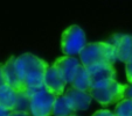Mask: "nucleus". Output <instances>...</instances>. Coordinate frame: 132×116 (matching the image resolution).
Listing matches in <instances>:
<instances>
[{"label":"nucleus","mask_w":132,"mask_h":116,"mask_svg":"<svg viewBox=\"0 0 132 116\" xmlns=\"http://www.w3.org/2000/svg\"><path fill=\"white\" fill-rule=\"evenodd\" d=\"M15 66L28 95L45 88V76L49 65L33 54L16 57Z\"/></svg>","instance_id":"obj_1"},{"label":"nucleus","mask_w":132,"mask_h":116,"mask_svg":"<svg viewBox=\"0 0 132 116\" xmlns=\"http://www.w3.org/2000/svg\"><path fill=\"white\" fill-rule=\"evenodd\" d=\"M117 60L115 48L108 42L88 43L80 54V62L84 67L96 64H111Z\"/></svg>","instance_id":"obj_2"},{"label":"nucleus","mask_w":132,"mask_h":116,"mask_svg":"<svg viewBox=\"0 0 132 116\" xmlns=\"http://www.w3.org/2000/svg\"><path fill=\"white\" fill-rule=\"evenodd\" d=\"M126 85H122L116 80L102 84L100 86L92 87L90 89L92 99H95L102 106H110L112 103H118L124 99V93Z\"/></svg>","instance_id":"obj_3"},{"label":"nucleus","mask_w":132,"mask_h":116,"mask_svg":"<svg viewBox=\"0 0 132 116\" xmlns=\"http://www.w3.org/2000/svg\"><path fill=\"white\" fill-rule=\"evenodd\" d=\"M87 45V37L81 27L72 25L68 27L61 36V49L65 56L74 57L80 55Z\"/></svg>","instance_id":"obj_4"},{"label":"nucleus","mask_w":132,"mask_h":116,"mask_svg":"<svg viewBox=\"0 0 132 116\" xmlns=\"http://www.w3.org/2000/svg\"><path fill=\"white\" fill-rule=\"evenodd\" d=\"M30 116H50L53 115V108L56 101L54 94L46 88L30 94Z\"/></svg>","instance_id":"obj_5"},{"label":"nucleus","mask_w":132,"mask_h":116,"mask_svg":"<svg viewBox=\"0 0 132 116\" xmlns=\"http://www.w3.org/2000/svg\"><path fill=\"white\" fill-rule=\"evenodd\" d=\"M115 48L117 60L125 64L132 62V35L130 34H115L106 41Z\"/></svg>","instance_id":"obj_6"},{"label":"nucleus","mask_w":132,"mask_h":116,"mask_svg":"<svg viewBox=\"0 0 132 116\" xmlns=\"http://www.w3.org/2000/svg\"><path fill=\"white\" fill-rule=\"evenodd\" d=\"M85 69L89 73L91 88L105 84L110 80H116L117 72H116L113 65L111 64H96L88 66Z\"/></svg>","instance_id":"obj_7"},{"label":"nucleus","mask_w":132,"mask_h":116,"mask_svg":"<svg viewBox=\"0 0 132 116\" xmlns=\"http://www.w3.org/2000/svg\"><path fill=\"white\" fill-rule=\"evenodd\" d=\"M53 66L60 72V74L62 76V78L65 80L67 84H71L72 79L75 78V76L77 73L78 69L82 66V64L75 57L63 56L59 57L57 59L55 60Z\"/></svg>","instance_id":"obj_8"},{"label":"nucleus","mask_w":132,"mask_h":116,"mask_svg":"<svg viewBox=\"0 0 132 116\" xmlns=\"http://www.w3.org/2000/svg\"><path fill=\"white\" fill-rule=\"evenodd\" d=\"M15 59L16 57L12 56L10 59L3 65V74H4V84L12 87L15 92H26V88L21 81L19 73L15 66Z\"/></svg>","instance_id":"obj_9"},{"label":"nucleus","mask_w":132,"mask_h":116,"mask_svg":"<svg viewBox=\"0 0 132 116\" xmlns=\"http://www.w3.org/2000/svg\"><path fill=\"white\" fill-rule=\"evenodd\" d=\"M65 80L54 66H49L45 76V88L55 96L63 95L65 91Z\"/></svg>","instance_id":"obj_10"},{"label":"nucleus","mask_w":132,"mask_h":116,"mask_svg":"<svg viewBox=\"0 0 132 116\" xmlns=\"http://www.w3.org/2000/svg\"><path fill=\"white\" fill-rule=\"evenodd\" d=\"M64 95L69 100L74 111L87 110L90 107V103H91L92 100V96L89 92L78 91V89L72 88V87H70V88H68L65 91Z\"/></svg>","instance_id":"obj_11"},{"label":"nucleus","mask_w":132,"mask_h":116,"mask_svg":"<svg viewBox=\"0 0 132 116\" xmlns=\"http://www.w3.org/2000/svg\"><path fill=\"white\" fill-rule=\"evenodd\" d=\"M16 94L18 92H15L8 85L6 84L1 85L0 86V106L10 111L14 110L15 101H16Z\"/></svg>","instance_id":"obj_12"},{"label":"nucleus","mask_w":132,"mask_h":116,"mask_svg":"<svg viewBox=\"0 0 132 116\" xmlns=\"http://www.w3.org/2000/svg\"><path fill=\"white\" fill-rule=\"evenodd\" d=\"M71 87L76 88L78 91H83V92H89L91 89V84H90V78H89V73H88L87 69L84 66H81L78 69L77 73L75 76V78L71 81Z\"/></svg>","instance_id":"obj_13"},{"label":"nucleus","mask_w":132,"mask_h":116,"mask_svg":"<svg viewBox=\"0 0 132 116\" xmlns=\"http://www.w3.org/2000/svg\"><path fill=\"white\" fill-rule=\"evenodd\" d=\"M74 109L70 104L69 100L65 98V95H61L56 98V101L53 108V115L54 116H70L74 115Z\"/></svg>","instance_id":"obj_14"},{"label":"nucleus","mask_w":132,"mask_h":116,"mask_svg":"<svg viewBox=\"0 0 132 116\" xmlns=\"http://www.w3.org/2000/svg\"><path fill=\"white\" fill-rule=\"evenodd\" d=\"M29 109H30V96L28 95L27 92H18L14 110L29 113Z\"/></svg>","instance_id":"obj_15"},{"label":"nucleus","mask_w":132,"mask_h":116,"mask_svg":"<svg viewBox=\"0 0 132 116\" xmlns=\"http://www.w3.org/2000/svg\"><path fill=\"white\" fill-rule=\"evenodd\" d=\"M116 116H132V100L123 99L117 103L115 108Z\"/></svg>","instance_id":"obj_16"},{"label":"nucleus","mask_w":132,"mask_h":116,"mask_svg":"<svg viewBox=\"0 0 132 116\" xmlns=\"http://www.w3.org/2000/svg\"><path fill=\"white\" fill-rule=\"evenodd\" d=\"M125 72H126V78L129 80V82H132V62L125 64Z\"/></svg>","instance_id":"obj_17"},{"label":"nucleus","mask_w":132,"mask_h":116,"mask_svg":"<svg viewBox=\"0 0 132 116\" xmlns=\"http://www.w3.org/2000/svg\"><path fill=\"white\" fill-rule=\"evenodd\" d=\"M124 99H131L132 100V82L129 85H126L125 93H124Z\"/></svg>","instance_id":"obj_18"},{"label":"nucleus","mask_w":132,"mask_h":116,"mask_svg":"<svg viewBox=\"0 0 132 116\" xmlns=\"http://www.w3.org/2000/svg\"><path fill=\"white\" fill-rule=\"evenodd\" d=\"M113 114L111 113L110 110L108 109H101V110H97L92 116H112Z\"/></svg>","instance_id":"obj_19"},{"label":"nucleus","mask_w":132,"mask_h":116,"mask_svg":"<svg viewBox=\"0 0 132 116\" xmlns=\"http://www.w3.org/2000/svg\"><path fill=\"white\" fill-rule=\"evenodd\" d=\"M8 116H30L29 113H26V111H18V110H12Z\"/></svg>","instance_id":"obj_20"},{"label":"nucleus","mask_w":132,"mask_h":116,"mask_svg":"<svg viewBox=\"0 0 132 116\" xmlns=\"http://www.w3.org/2000/svg\"><path fill=\"white\" fill-rule=\"evenodd\" d=\"M10 113H11L10 110H7V109H5L4 107L0 106V116H8Z\"/></svg>","instance_id":"obj_21"},{"label":"nucleus","mask_w":132,"mask_h":116,"mask_svg":"<svg viewBox=\"0 0 132 116\" xmlns=\"http://www.w3.org/2000/svg\"><path fill=\"white\" fill-rule=\"evenodd\" d=\"M0 84H4V74H3V65L0 64Z\"/></svg>","instance_id":"obj_22"},{"label":"nucleus","mask_w":132,"mask_h":116,"mask_svg":"<svg viewBox=\"0 0 132 116\" xmlns=\"http://www.w3.org/2000/svg\"><path fill=\"white\" fill-rule=\"evenodd\" d=\"M70 116H77V115H75V114H74V115H70Z\"/></svg>","instance_id":"obj_23"},{"label":"nucleus","mask_w":132,"mask_h":116,"mask_svg":"<svg viewBox=\"0 0 132 116\" xmlns=\"http://www.w3.org/2000/svg\"><path fill=\"white\" fill-rule=\"evenodd\" d=\"M1 85H4V84H0V86H1Z\"/></svg>","instance_id":"obj_24"},{"label":"nucleus","mask_w":132,"mask_h":116,"mask_svg":"<svg viewBox=\"0 0 132 116\" xmlns=\"http://www.w3.org/2000/svg\"><path fill=\"white\" fill-rule=\"evenodd\" d=\"M112 116H116V115H115V114H113V115H112Z\"/></svg>","instance_id":"obj_25"}]
</instances>
